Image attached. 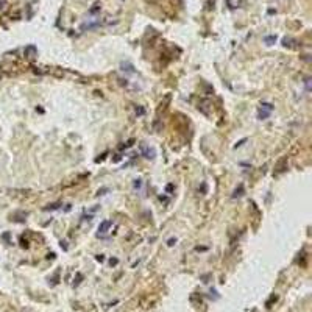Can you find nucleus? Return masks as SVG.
I'll use <instances>...</instances> for the list:
<instances>
[{
    "mask_svg": "<svg viewBox=\"0 0 312 312\" xmlns=\"http://www.w3.org/2000/svg\"><path fill=\"white\" fill-rule=\"evenodd\" d=\"M109 226H111V222H109V220H106V222H103L102 225L98 226V231H100V233H105Z\"/></svg>",
    "mask_w": 312,
    "mask_h": 312,
    "instance_id": "obj_1",
    "label": "nucleus"
}]
</instances>
